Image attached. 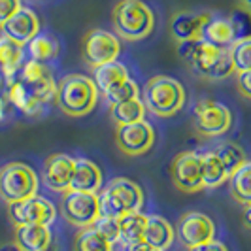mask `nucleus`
Wrapping results in <instances>:
<instances>
[{
	"label": "nucleus",
	"instance_id": "b1692460",
	"mask_svg": "<svg viewBox=\"0 0 251 251\" xmlns=\"http://www.w3.org/2000/svg\"><path fill=\"white\" fill-rule=\"evenodd\" d=\"M202 40L214 44L217 48L228 50L234 44V32H232V25L228 17H210L204 26Z\"/></svg>",
	"mask_w": 251,
	"mask_h": 251
},
{
	"label": "nucleus",
	"instance_id": "f3484780",
	"mask_svg": "<svg viewBox=\"0 0 251 251\" xmlns=\"http://www.w3.org/2000/svg\"><path fill=\"white\" fill-rule=\"evenodd\" d=\"M15 242L23 251H48L51 246L50 225H40V223L17 225Z\"/></svg>",
	"mask_w": 251,
	"mask_h": 251
},
{
	"label": "nucleus",
	"instance_id": "f8f14e48",
	"mask_svg": "<svg viewBox=\"0 0 251 251\" xmlns=\"http://www.w3.org/2000/svg\"><path fill=\"white\" fill-rule=\"evenodd\" d=\"M172 179L176 187L183 193H199L204 189L202 183V164L201 155L195 151L177 153L172 163Z\"/></svg>",
	"mask_w": 251,
	"mask_h": 251
},
{
	"label": "nucleus",
	"instance_id": "9d476101",
	"mask_svg": "<svg viewBox=\"0 0 251 251\" xmlns=\"http://www.w3.org/2000/svg\"><path fill=\"white\" fill-rule=\"evenodd\" d=\"M10 217L17 225H28V223H40V225H51L57 217V210L44 197H30L25 201L12 202L10 204Z\"/></svg>",
	"mask_w": 251,
	"mask_h": 251
},
{
	"label": "nucleus",
	"instance_id": "a878e982",
	"mask_svg": "<svg viewBox=\"0 0 251 251\" xmlns=\"http://www.w3.org/2000/svg\"><path fill=\"white\" fill-rule=\"evenodd\" d=\"M230 181V195L242 206H251V161L240 166L238 170L228 177Z\"/></svg>",
	"mask_w": 251,
	"mask_h": 251
},
{
	"label": "nucleus",
	"instance_id": "20e7f679",
	"mask_svg": "<svg viewBox=\"0 0 251 251\" xmlns=\"http://www.w3.org/2000/svg\"><path fill=\"white\" fill-rule=\"evenodd\" d=\"M38 191L36 172L25 163H10L0 170V199L8 204L34 197Z\"/></svg>",
	"mask_w": 251,
	"mask_h": 251
},
{
	"label": "nucleus",
	"instance_id": "aec40b11",
	"mask_svg": "<svg viewBox=\"0 0 251 251\" xmlns=\"http://www.w3.org/2000/svg\"><path fill=\"white\" fill-rule=\"evenodd\" d=\"M174 228L161 215H148V225L144 232V242L150 244L153 250L166 251L174 242Z\"/></svg>",
	"mask_w": 251,
	"mask_h": 251
},
{
	"label": "nucleus",
	"instance_id": "ea45409f",
	"mask_svg": "<svg viewBox=\"0 0 251 251\" xmlns=\"http://www.w3.org/2000/svg\"><path fill=\"white\" fill-rule=\"evenodd\" d=\"M123 251H157V250H153L150 244H146V242L142 240V242H136V244L123 246Z\"/></svg>",
	"mask_w": 251,
	"mask_h": 251
},
{
	"label": "nucleus",
	"instance_id": "0eeeda50",
	"mask_svg": "<svg viewBox=\"0 0 251 251\" xmlns=\"http://www.w3.org/2000/svg\"><path fill=\"white\" fill-rule=\"evenodd\" d=\"M232 125V113L225 104L201 100L195 106V126L202 136H221Z\"/></svg>",
	"mask_w": 251,
	"mask_h": 251
},
{
	"label": "nucleus",
	"instance_id": "e433bc0d",
	"mask_svg": "<svg viewBox=\"0 0 251 251\" xmlns=\"http://www.w3.org/2000/svg\"><path fill=\"white\" fill-rule=\"evenodd\" d=\"M21 6V0H0V26L4 25Z\"/></svg>",
	"mask_w": 251,
	"mask_h": 251
},
{
	"label": "nucleus",
	"instance_id": "5701e85b",
	"mask_svg": "<svg viewBox=\"0 0 251 251\" xmlns=\"http://www.w3.org/2000/svg\"><path fill=\"white\" fill-rule=\"evenodd\" d=\"M23 48L15 40L0 34V72L6 79H12V75L19 70L23 63Z\"/></svg>",
	"mask_w": 251,
	"mask_h": 251
},
{
	"label": "nucleus",
	"instance_id": "4468645a",
	"mask_svg": "<svg viewBox=\"0 0 251 251\" xmlns=\"http://www.w3.org/2000/svg\"><path fill=\"white\" fill-rule=\"evenodd\" d=\"M74 166L75 159H72L70 155H64V153L50 155L44 163L42 179L51 191L64 193V191L70 189V181L74 176Z\"/></svg>",
	"mask_w": 251,
	"mask_h": 251
},
{
	"label": "nucleus",
	"instance_id": "1a4fd4ad",
	"mask_svg": "<svg viewBox=\"0 0 251 251\" xmlns=\"http://www.w3.org/2000/svg\"><path fill=\"white\" fill-rule=\"evenodd\" d=\"M155 142L153 126L144 119L128 125H119L115 130V146L121 153L128 157H138L151 150Z\"/></svg>",
	"mask_w": 251,
	"mask_h": 251
},
{
	"label": "nucleus",
	"instance_id": "6ab92c4d",
	"mask_svg": "<svg viewBox=\"0 0 251 251\" xmlns=\"http://www.w3.org/2000/svg\"><path fill=\"white\" fill-rule=\"evenodd\" d=\"M108 191H112L115 195V199L123 204V208L128 212H140L144 208V191L136 181L126 179V177H115L108 185Z\"/></svg>",
	"mask_w": 251,
	"mask_h": 251
},
{
	"label": "nucleus",
	"instance_id": "f704fd0d",
	"mask_svg": "<svg viewBox=\"0 0 251 251\" xmlns=\"http://www.w3.org/2000/svg\"><path fill=\"white\" fill-rule=\"evenodd\" d=\"M97 195H99V212H100V215L113 217V219H121L126 214L123 204L115 199V195H113L112 191L102 189L100 193H97Z\"/></svg>",
	"mask_w": 251,
	"mask_h": 251
},
{
	"label": "nucleus",
	"instance_id": "37998d69",
	"mask_svg": "<svg viewBox=\"0 0 251 251\" xmlns=\"http://www.w3.org/2000/svg\"><path fill=\"white\" fill-rule=\"evenodd\" d=\"M4 115H6V102L0 99V119H4Z\"/></svg>",
	"mask_w": 251,
	"mask_h": 251
},
{
	"label": "nucleus",
	"instance_id": "7c9ffc66",
	"mask_svg": "<svg viewBox=\"0 0 251 251\" xmlns=\"http://www.w3.org/2000/svg\"><path fill=\"white\" fill-rule=\"evenodd\" d=\"M214 151L219 155V159H221V161H223V164H225L226 172H228V177L232 176V174L238 170L240 166L248 161V159H246V153H244V150H242L240 146H236V144H232V142L219 144Z\"/></svg>",
	"mask_w": 251,
	"mask_h": 251
},
{
	"label": "nucleus",
	"instance_id": "c9c22d12",
	"mask_svg": "<svg viewBox=\"0 0 251 251\" xmlns=\"http://www.w3.org/2000/svg\"><path fill=\"white\" fill-rule=\"evenodd\" d=\"M93 228L108 240L110 244H117L119 242V219L113 217H106V215H99L97 221L93 223Z\"/></svg>",
	"mask_w": 251,
	"mask_h": 251
},
{
	"label": "nucleus",
	"instance_id": "c85d7f7f",
	"mask_svg": "<svg viewBox=\"0 0 251 251\" xmlns=\"http://www.w3.org/2000/svg\"><path fill=\"white\" fill-rule=\"evenodd\" d=\"M26 50L32 61L38 63H46L50 59H55L57 53H59V44L53 40V38L46 36V34H36L28 44H26Z\"/></svg>",
	"mask_w": 251,
	"mask_h": 251
},
{
	"label": "nucleus",
	"instance_id": "58836bf2",
	"mask_svg": "<svg viewBox=\"0 0 251 251\" xmlns=\"http://www.w3.org/2000/svg\"><path fill=\"white\" fill-rule=\"evenodd\" d=\"M189 251H228L225 244L221 242H206V244H201V246H195V248H189Z\"/></svg>",
	"mask_w": 251,
	"mask_h": 251
},
{
	"label": "nucleus",
	"instance_id": "72a5a7b5",
	"mask_svg": "<svg viewBox=\"0 0 251 251\" xmlns=\"http://www.w3.org/2000/svg\"><path fill=\"white\" fill-rule=\"evenodd\" d=\"M140 89L136 85V81H132L130 77L121 81L119 85H115L113 89H110L108 93H104V99L108 100V104H119V102L130 100V99H138Z\"/></svg>",
	"mask_w": 251,
	"mask_h": 251
},
{
	"label": "nucleus",
	"instance_id": "7ed1b4c3",
	"mask_svg": "<svg viewBox=\"0 0 251 251\" xmlns=\"http://www.w3.org/2000/svg\"><path fill=\"white\" fill-rule=\"evenodd\" d=\"M155 26V15L142 0H119L113 8V28L117 36L138 42L150 36Z\"/></svg>",
	"mask_w": 251,
	"mask_h": 251
},
{
	"label": "nucleus",
	"instance_id": "bb28decb",
	"mask_svg": "<svg viewBox=\"0 0 251 251\" xmlns=\"http://www.w3.org/2000/svg\"><path fill=\"white\" fill-rule=\"evenodd\" d=\"M112 119L115 125H128V123H136V121H144L146 119V106L140 99H130V100L119 102V104H112Z\"/></svg>",
	"mask_w": 251,
	"mask_h": 251
},
{
	"label": "nucleus",
	"instance_id": "f03ea898",
	"mask_svg": "<svg viewBox=\"0 0 251 251\" xmlns=\"http://www.w3.org/2000/svg\"><path fill=\"white\" fill-rule=\"evenodd\" d=\"M144 106L157 117H172L185 104V89L176 77L153 75L144 89Z\"/></svg>",
	"mask_w": 251,
	"mask_h": 251
},
{
	"label": "nucleus",
	"instance_id": "412c9836",
	"mask_svg": "<svg viewBox=\"0 0 251 251\" xmlns=\"http://www.w3.org/2000/svg\"><path fill=\"white\" fill-rule=\"evenodd\" d=\"M201 164H202V183L204 187L215 189L228 181V172L225 164L219 159L215 151H204L201 153Z\"/></svg>",
	"mask_w": 251,
	"mask_h": 251
},
{
	"label": "nucleus",
	"instance_id": "f257e3e1",
	"mask_svg": "<svg viewBox=\"0 0 251 251\" xmlns=\"http://www.w3.org/2000/svg\"><path fill=\"white\" fill-rule=\"evenodd\" d=\"M97 100H99V89L87 75H64L57 83L55 102L70 117H83L91 113L97 106Z\"/></svg>",
	"mask_w": 251,
	"mask_h": 251
},
{
	"label": "nucleus",
	"instance_id": "423d86ee",
	"mask_svg": "<svg viewBox=\"0 0 251 251\" xmlns=\"http://www.w3.org/2000/svg\"><path fill=\"white\" fill-rule=\"evenodd\" d=\"M63 214L70 225L79 228L93 226L99 212V195L97 193H81V191H64L63 197Z\"/></svg>",
	"mask_w": 251,
	"mask_h": 251
},
{
	"label": "nucleus",
	"instance_id": "79ce46f5",
	"mask_svg": "<svg viewBox=\"0 0 251 251\" xmlns=\"http://www.w3.org/2000/svg\"><path fill=\"white\" fill-rule=\"evenodd\" d=\"M0 251H23V250L19 248L17 242H13V244H4V246H0Z\"/></svg>",
	"mask_w": 251,
	"mask_h": 251
},
{
	"label": "nucleus",
	"instance_id": "49530a36",
	"mask_svg": "<svg viewBox=\"0 0 251 251\" xmlns=\"http://www.w3.org/2000/svg\"><path fill=\"white\" fill-rule=\"evenodd\" d=\"M157 251H159V250H157Z\"/></svg>",
	"mask_w": 251,
	"mask_h": 251
},
{
	"label": "nucleus",
	"instance_id": "a19ab883",
	"mask_svg": "<svg viewBox=\"0 0 251 251\" xmlns=\"http://www.w3.org/2000/svg\"><path fill=\"white\" fill-rule=\"evenodd\" d=\"M242 219H244V226L251 230V206H246V210H244V215H242Z\"/></svg>",
	"mask_w": 251,
	"mask_h": 251
},
{
	"label": "nucleus",
	"instance_id": "2eb2a0df",
	"mask_svg": "<svg viewBox=\"0 0 251 251\" xmlns=\"http://www.w3.org/2000/svg\"><path fill=\"white\" fill-rule=\"evenodd\" d=\"M0 28H2V34L15 40L21 46H26L40 32V19L32 10L19 8Z\"/></svg>",
	"mask_w": 251,
	"mask_h": 251
},
{
	"label": "nucleus",
	"instance_id": "473e14b6",
	"mask_svg": "<svg viewBox=\"0 0 251 251\" xmlns=\"http://www.w3.org/2000/svg\"><path fill=\"white\" fill-rule=\"evenodd\" d=\"M230 25H232V32H234V42L236 40H246L251 38V10L238 6L228 17Z\"/></svg>",
	"mask_w": 251,
	"mask_h": 251
},
{
	"label": "nucleus",
	"instance_id": "2f4dec72",
	"mask_svg": "<svg viewBox=\"0 0 251 251\" xmlns=\"http://www.w3.org/2000/svg\"><path fill=\"white\" fill-rule=\"evenodd\" d=\"M228 55H230L234 72L251 70V38L236 40V42L228 48Z\"/></svg>",
	"mask_w": 251,
	"mask_h": 251
},
{
	"label": "nucleus",
	"instance_id": "dca6fc26",
	"mask_svg": "<svg viewBox=\"0 0 251 251\" xmlns=\"http://www.w3.org/2000/svg\"><path fill=\"white\" fill-rule=\"evenodd\" d=\"M212 15L210 13H193L179 12L170 21V32L176 42H187V40H202L204 26Z\"/></svg>",
	"mask_w": 251,
	"mask_h": 251
},
{
	"label": "nucleus",
	"instance_id": "393cba45",
	"mask_svg": "<svg viewBox=\"0 0 251 251\" xmlns=\"http://www.w3.org/2000/svg\"><path fill=\"white\" fill-rule=\"evenodd\" d=\"M146 225H148V215H144L142 212L125 214L119 219V242H123V246L142 242Z\"/></svg>",
	"mask_w": 251,
	"mask_h": 251
},
{
	"label": "nucleus",
	"instance_id": "9b49d317",
	"mask_svg": "<svg viewBox=\"0 0 251 251\" xmlns=\"http://www.w3.org/2000/svg\"><path fill=\"white\" fill-rule=\"evenodd\" d=\"M177 240L185 248H195L206 242H212L215 236L214 221L202 212H187L179 217L176 228Z\"/></svg>",
	"mask_w": 251,
	"mask_h": 251
},
{
	"label": "nucleus",
	"instance_id": "6e6552de",
	"mask_svg": "<svg viewBox=\"0 0 251 251\" xmlns=\"http://www.w3.org/2000/svg\"><path fill=\"white\" fill-rule=\"evenodd\" d=\"M119 53H121V44L115 34L102 28H93L87 32L83 44V59L91 68L117 61Z\"/></svg>",
	"mask_w": 251,
	"mask_h": 251
},
{
	"label": "nucleus",
	"instance_id": "ddd939ff",
	"mask_svg": "<svg viewBox=\"0 0 251 251\" xmlns=\"http://www.w3.org/2000/svg\"><path fill=\"white\" fill-rule=\"evenodd\" d=\"M21 81L25 83V87L32 93V97L38 102H50L55 100L57 95V83L51 75L50 68L44 63L38 61H28L25 63L23 70H21Z\"/></svg>",
	"mask_w": 251,
	"mask_h": 251
},
{
	"label": "nucleus",
	"instance_id": "c03bdc74",
	"mask_svg": "<svg viewBox=\"0 0 251 251\" xmlns=\"http://www.w3.org/2000/svg\"><path fill=\"white\" fill-rule=\"evenodd\" d=\"M240 6H244V8H248V10H251V0H238Z\"/></svg>",
	"mask_w": 251,
	"mask_h": 251
},
{
	"label": "nucleus",
	"instance_id": "4c0bfd02",
	"mask_svg": "<svg viewBox=\"0 0 251 251\" xmlns=\"http://www.w3.org/2000/svg\"><path fill=\"white\" fill-rule=\"evenodd\" d=\"M236 87H238L242 97L251 100V70L236 72Z\"/></svg>",
	"mask_w": 251,
	"mask_h": 251
},
{
	"label": "nucleus",
	"instance_id": "a211bd4d",
	"mask_svg": "<svg viewBox=\"0 0 251 251\" xmlns=\"http://www.w3.org/2000/svg\"><path fill=\"white\" fill-rule=\"evenodd\" d=\"M102 187V172L100 168L89 159H75L74 176L70 181L72 191L81 193H99Z\"/></svg>",
	"mask_w": 251,
	"mask_h": 251
},
{
	"label": "nucleus",
	"instance_id": "c756f323",
	"mask_svg": "<svg viewBox=\"0 0 251 251\" xmlns=\"http://www.w3.org/2000/svg\"><path fill=\"white\" fill-rule=\"evenodd\" d=\"M74 251H113V244L100 236L93 226H87L77 232Z\"/></svg>",
	"mask_w": 251,
	"mask_h": 251
},
{
	"label": "nucleus",
	"instance_id": "a18cd8bd",
	"mask_svg": "<svg viewBox=\"0 0 251 251\" xmlns=\"http://www.w3.org/2000/svg\"><path fill=\"white\" fill-rule=\"evenodd\" d=\"M4 79H6V77H4V74L0 72V87H2V83H4Z\"/></svg>",
	"mask_w": 251,
	"mask_h": 251
},
{
	"label": "nucleus",
	"instance_id": "4be33fe9",
	"mask_svg": "<svg viewBox=\"0 0 251 251\" xmlns=\"http://www.w3.org/2000/svg\"><path fill=\"white\" fill-rule=\"evenodd\" d=\"M95 74H93V81L99 89V93H108L110 89H113L115 85H119L121 81L128 79V70H126L125 64L112 61V63L100 64L97 68H93Z\"/></svg>",
	"mask_w": 251,
	"mask_h": 251
},
{
	"label": "nucleus",
	"instance_id": "cd10ccee",
	"mask_svg": "<svg viewBox=\"0 0 251 251\" xmlns=\"http://www.w3.org/2000/svg\"><path fill=\"white\" fill-rule=\"evenodd\" d=\"M8 99L15 108H19L26 115H38L42 112V102H38L32 93L25 87V83L19 81H10V89H8Z\"/></svg>",
	"mask_w": 251,
	"mask_h": 251
},
{
	"label": "nucleus",
	"instance_id": "39448f33",
	"mask_svg": "<svg viewBox=\"0 0 251 251\" xmlns=\"http://www.w3.org/2000/svg\"><path fill=\"white\" fill-rule=\"evenodd\" d=\"M189 66L197 74L204 75L208 79H225L234 72L228 50L217 48V46L206 42V40L197 42V48H195V53H193V59H191Z\"/></svg>",
	"mask_w": 251,
	"mask_h": 251
}]
</instances>
